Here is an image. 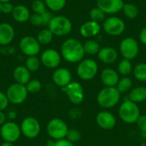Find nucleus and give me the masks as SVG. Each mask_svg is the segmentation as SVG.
<instances>
[{"label": "nucleus", "instance_id": "09e8293b", "mask_svg": "<svg viewBox=\"0 0 146 146\" xmlns=\"http://www.w3.org/2000/svg\"><path fill=\"white\" fill-rule=\"evenodd\" d=\"M1 5H2V3H0V13H1Z\"/></svg>", "mask_w": 146, "mask_h": 146}, {"label": "nucleus", "instance_id": "f257e3e1", "mask_svg": "<svg viewBox=\"0 0 146 146\" xmlns=\"http://www.w3.org/2000/svg\"><path fill=\"white\" fill-rule=\"evenodd\" d=\"M83 44L76 38L66 39L61 46L62 57L70 63H79L85 57Z\"/></svg>", "mask_w": 146, "mask_h": 146}, {"label": "nucleus", "instance_id": "f704fd0d", "mask_svg": "<svg viewBox=\"0 0 146 146\" xmlns=\"http://www.w3.org/2000/svg\"><path fill=\"white\" fill-rule=\"evenodd\" d=\"M32 9L35 14H43L46 10V4L42 0H34L32 3Z\"/></svg>", "mask_w": 146, "mask_h": 146}, {"label": "nucleus", "instance_id": "72a5a7b5", "mask_svg": "<svg viewBox=\"0 0 146 146\" xmlns=\"http://www.w3.org/2000/svg\"><path fill=\"white\" fill-rule=\"evenodd\" d=\"M26 88L28 93L31 94H35L38 93V92H40L41 88H42V84L38 80L33 79V80H30L28 81V83L26 85Z\"/></svg>", "mask_w": 146, "mask_h": 146}, {"label": "nucleus", "instance_id": "0eeeda50", "mask_svg": "<svg viewBox=\"0 0 146 146\" xmlns=\"http://www.w3.org/2000/svg\"><path fill=\"white\" fill-rule=\"evenodd\" d=\"M63 92L66 94L68 101L74 104H80L85 99V91L80 83L77 81H71L67 86L62 88Z\"/></svg>", "mask_w": 146, "mask_h": 146}, {"label": "nucleus", "instance_id": "37998d69", "mask_svg": "<svg viewBox=\"0 0 146 146\" xmlns=\"http://www.w3.org/2000/svg\"><path fill=\"white\" fill-rule=\"evenodd\" d=\"M139 40L142 44L146 45V27H144L139 33Z\"/></svg>", "mask_w": 146, "mask_h": 146}, {"label": "nucleus", "instance_id": "b1692460", "mask_svg": "<svg viewBox=\"0 0 146 146\" xmlns=\"http://www.w3.org/2000/svg\"><path fill=\"white\" fill-rule=\"evenodd\" d=\"M130 101L139 104L146 101V86H136L128 92V98Z\"/></svg>", "mask_w": 146, "mask_h": 146}, {"label": "nucleus", "instance_id": "6ab92c4d", "mask_svg": "<svg viewBox=\"0 0 146 146\" xmlns=\"http://www.w3.org/2000/svg\"><path fill=\"white\" fill-rule=\"evenodd\" d=\"M98 57L103 63L110 65L116 62L118 58V52L115 48L106 46L100 49L98 53Z\"/></svg>", "mask_w": 146, "mask_h": 146}, {"label": "nucleus", "instance_id": "4468645a", "mask_svg": "<svg viewBox=\"0 0 146 146\" xmlns=\"http://www.w3.org/2000/svg\"><path fill=\"white\" fill-rule=\"evenodd\" d=\"M95 121L98 127L104 130H112L117 123L115 115L106 110L98 112L96 115Z\"/></svg>", "mask_w": 146, "mask_h": 146}, {"label": "nucleus", "instance_id": "2f4dec72", "mask_svg": "<svg viewBox=\"0 0 146 146\" xmlns=\"http://www.w3.org/2000/svg\"><path fill=\"white\" fill-rule=\"evenodd\" d=\"M105 15L106 14L98 7L92 9L90 10V13H89V16H90L91 21H96L98 23L100 21H103L105 19Z\"/></svg>", "mask_w": 146, "mask_h": 146}, {"label": "nucleus", "instance_id": "473e14b6", "mask_svg": "<svg viewBox=\"0 0 146 146\" xmlns=\"http://www.w3.org/2000/svg\"><path fill=\"white\" fill-rule=\"evenodd\" d=\"M44 3L50 10L60 11L64 8L66 0H44Z\"/></svg>", "mask_w": 146, "mask_h": 146}, {"label": "nucleus", "instance_id": "5701e85b", "mask_svg": "<svg viewBox=\"0 0 146 146\" xmlns=\"http://www.w3.org/2000/svg\"><path fill=\"white\" fill-rule=\"evenodd\" d=\"M11 14H12V17L14 18V20L20 23H23V22L29 21L30 15H31L29 9L25 5H22V4L15 6Z\"/></svg>", "mask_w": 146, "mask_h": 146}, {"label": "nucleus", "instance_id": "2eb2a0df", "mask_svg": "<svg viewBox=\"0 0 146 146\" xmlns=\"http://www.w3.org/2000/svg\"><path fill=\"white\" fill-rule=\"evenodd\" d=\"M62 56L54 49H47L42 52L40 62L47 68H57L61 63Z\"/></svg>", "mask_w": 146, "mask_h": 146}, {"label": "nucleus", "instance_id": "c85d7f7f", "mask_svg": "<svg viewBox=\"0 0 146 146\" xmlns=\"http://www.w3.org/2000/svg\"><path fill=\"white\" fill-rule=\"evenodd\" d=\"M53 33L49 28L42 29L37 35V40L40 44H49L53 39Z\"/></svg>", "mask_w": 146, "mask_h": 146}, {"label": "nucleus", "instance_id": "49530a36", "mask_svg": "<svg viewBox=\"0 0 146 146\" xmlns=\"http://www.w3.org/2000/svg\"><path fill=\"white\" fill-rule=\"evenodd\" d=\"M0 146H14V143H10V142H7V141H3Z\"/></svg>", "mask_w": 146, "mask_h": 146}, {"label": "nucleus", "instance_id": "aec40b11", "mask_svg": "<svg viewBox=\"0 0 146 146\" xmlns=\"http://www.w3.org/2000/svg\"><path fill=\"white\" fill-rule=\"evenodd\" d=\"M100 30H101V27L99 23L90 20L81 25L80 28V33L81 36H83L84 38H89L98 35L100 33Z\"/></svg>", "mask_w": 146, "mask_h": 146}, {"label": "nucleus", "instance_id": "393cba45", "mask_svg": "<svg viewBox=\"0 0 146 146\" xmlns=\"http://www.w3.org/2000/svg\"><path fill=\"white\" fill-rule=\"evenodd\" d=\"M83 48L85 54L89 56H93L98 53L100 50V44L98 42L93 39H88L83 44Z\"/></svg>", "mask_w": 146, "mask_h": 146}, {"label": "nucleus", "instance_id": "1a4fd4ad", "mask_svg": "<svg viewBox=\"0 0 146 146\" xmlns=\"http://www.w3.org/2000/svg\"><path fill=\"white\" fill-rule=\"evenodd\" d=\"M21 134L29 139H33L38 136L41 130V126L38 119L33 116H27L24 118L21 123Z\"/></svg>", "mask_w": 146, "mask_h": 146}, {"label": "nucleus", "instance_id": "a211bd4d", "mask_svg": "<svg viewBox=\"0 0 146 146\" xmlns=\"http://www.w3.org/2000/svg\"><path fill=\"white\" fill-rule=\"evenodd\" d=\"M100 80L104 86L115 87L120 80L119 73L113 68H106L101 72Z\"/></svg>", "mask_w": 146, "mask_h": 146}, {"label": "nucleus", "instance_id": "f3484780", "mask_svg": "<svg viewBox=\"0 0 146 146\" xmlns=\"http://www.w3.org/2000/svg\"><path fill=\"white\" fill-rule=\"evenodd\" d=\"M123 5V0H97V7L108 15L116 14L122 10Z\"/></svg>", "mask_w": 146, "mask_h": 146}, {"label": "nucleus", "instance_id": "9d476101", "mask_svg": "<svg viewBox=\"0 0 146 146\" xmlns=\"http://www.w3.org/2000/svg\"><path fill=\"white\" fill-rule=\"evenodd\" d=\"M21 135L20 126L13 121H6L0 127V136L3 141L15 143Z\"/></svg>", "mask_w": 146, "mask_h": 146}, {"label": "nucleus", "instance_id": "c9c22d12", "mask_svg": "<svg viewBox=\"0 0 146 146\" xmlns=\"http://www.w3.org/2000/svg\"><path fill=\"white\" fill-rule=\"evenodd\" d=\"M66 139H67L68 141H70V142L75 144V143L79 142V141L80 140V139H81L80 132L79 130L74 129V128H73V129H69L68 132V134H67Z\"/></svg>", "mask_w": 146, "mask_h": 146}, {"label": "nucleus", "instance_id": "de8ad7c7", "mask_svg": "<svg viewBox=\"0 0 146 146\" xmlns=\"http://www.w3.org/2000/svg\"><path fill=\"white\" fill-rule=\"evenodd\" d=\"M11 0H0V3H9V2H10Z\"/></svg>", "mask_w": 146, "mask_h": 146}, {"label": "nucleus", "instance_id": "20e7f679", "mask_svg": "<svg viewBox=\"0 0 146 146\" xmlns=\"http://www.w3.org/2000/svg\"><path fill=\"white\" fill-rule=\"evenodd\" d=\"M68 127L67 123L60 118L51 119L46 126V131L49 137L53 140H60L66 139Z\"/></svg>", "mask_w": 146, "mask_h": 146}, {"label": "nucleus", "instance_id": "412c9836", "mask_svg": "<svg viewBox=\"0 0 146 146\" xmlns=\"http://www.w3.org/2000/svg\"><path fill=\"white\" fill-rule=\"evenodd\" d=\"M15 38L14 27L6 22L0 24V45L10 44Z\"/></svg>", "mask_w": 146, "mask_h": 146}, {"label": "nucleus", "instance_id": "c03bdc74", "mask_svg": "<svg viewBox=\"0 0 146 146\" xmlns=\"http://www.w3.org/2000/svg\"><path fill=\"white\" fill-rule=\"evenodd\" d=\"M6 122V115L3 111L0 110V127Z\"/></svg>", "mask_w": 146, "mask_h": 146}, {"label": "nucleus", "instance_id": "9b49d317", "mask_svg": "<svg viewBox=\"0 0 146 146\" xmlns=\"http://www.w3.org/2000/svg\"><path fill=\"white\" fill-rule=\"evenodd\" d=\"M120 52L124 59L131 61L136 58L139 52V47L137 40L131 37H127L122 39L120 44Z\"/></svg>", "mask_w": 146, "mask_h": 146}, {"label": "nucleus", "instance_id": "bb28decb", "mask_svg": "<svg viewBox=\"0 0 146 146\" xmlns=\"http://www.w3.org/2000/svg\"><path fill=\"white\" fill-rule=\"evenodd\" d=\"M133 70V64L130 60L127 59H122L117 66V72L119 74H121L123 76H127L129 75Z\"/></svg>", "mask_w": 146, "mask_h": 146}, {"label": "nucleus", "instance_id": "8fccbe9b", "mask_svg": "<svg viewBox=\"0 0 146 146\" xmlns=\"http://www.w3.org/2000/svg\"><path fill=\"white\" fill-rule=\"evenodd\" d=\"M44 146H46V145H44Z\"/></svg>", "mask_w": 146, "mask_h": 146}, {"label": "nucleus", "instance_id": "dca6fc26", "mask_svg": "<svg viewBox=\"0 0 146 146\" xmlns=\"http://www.w3.org/2000/svg\"><path fill=\"white\" fill-rule=\"evenodd\" d=\"M52 80L56 86L63 88L72 81V74L66 68H56L52 74Z\"/></svg>", "mask_w": 146, "mask_h": 146}, {"label": "nucleus", "instance_id": "7c9ffc66", "mask_svg": "<svg viewBox=\"0 0 146 146\" xmlns=\"http://www.w3.org/2000/svg\"><path fill=\"white\" fill-rule=\"evenodd\" d=\"M40 66V60L37 56H28L25 62V67L30 72H36Z\"/></svg>", "mask_w": 146, "mask_h": 146}, {"label": "nucleus", "instance_id": "c756f323", "mask_svg": "<svg viewBox=\"0 0 146 146\" xmlns=\"http://www.w3.org/2000/svg\"><path fill=\"white\" fill-rule=\"evenodd\" d=\"M123 14L128 19H134L139 15V8L133 3H124L123 8Z\"/></svg>", "mask_w": 146, "mask_h": 146}, {"label": "nucleus", "instance_id": "e433bc0d", "mask_svg": "<svg viewBox=\"0 0 146 146\" xmlns=\"http://www.w3.org/2000/svg\"><path fill=\"white\" fill-rule=\"evenodd\" d=\"M46 146H76L75 144L68 141L67 139H60V140H53L50 139L47 143Z\"/></svg>", "mask_w": 146, "mask_h": 146}, {"label": "nucleus", "instance_id": "cd10ccee", "mask_svg": "<svg viewBox=\"0 0 146 146\" xmlns=\"http://www.w3.org/2000/svg\"><path fill=\"white\" fill-rule=\"evenodd\" d=\"M134 78L140 82H146V63L139 62L138 63L133 70Z\"/></svg>", "mask_w": 146, "mask_h": 146}, {"label": "nucleus", "instance_id": "f8f14e48", "mask_svg": "<svg viewBox=\"0 0 146 146\" xmlns=\"http://www.w3.org/2000/svg\"><path fill=\"white\" fill-rule=\"evenodd\" d=\"M103 28L104 32L110 36H119L122 34L126 29V25L123 20L116 16L107 18L104 21Z\"/></svg>", "mask_w": 146, "mask_h": 146}, {"label": "nucleus", "instance_id": "4be33fe9", "mask_svg": "<svg viewBox=\"0 0 146 146\" xmlns=\"http://www.w3.org/2000/svg\"><path fill=\"white\" fill-rule=\"evenodd\" d=\"M13 77L15 83L26 86L31 80V72L25 66H18L13 71Z\"/></svg>", "mask_w": 146, "mask_h": 146}, {"label": "nucleus", "instance_id": "a878e982", "mask_svg": "<svg viewBox=\"0 0 146 146\" xmlns=\"http://www.w3.org/2000/svg\"><path fill=\"white\" fill-rule=\"evenodd\" d=\"M115 87L121 94L129 92L133 89V80L127 76H123L122 78H120Z\"/></svg>", "mask_w": 146, "mask_h": 146}, {"label": "nucleus", "instance_id": "ddd939ff", "mask_svg": "<svg viewBox=\"0 0 146 146\" xmlns=\"http://www.w3.org/2000/svg\"><path fill=\"white\" fill-rule=\"evenodd\" d=\"M21 52L27 56H36L40 51V44L32 36H25L19 42Z\"/></svg>", "mask_w": 146, "mask_h": 146}, {"label": "nucleus", "instance_id": "7ed1b4c3", "mask_svg": "<svg viewBox=\"0 0 146 146\" xmlns=\"http://www.w3.org/2000/svg\"><path fill=\"white\" fill-rule=\"evenodd\" d=\"M118 114L120 119L127 124L136 123L139 116L141 115L139 106L130 101L128 98L125 99L119 106Z\"/></svg>", "mask_w": 146, "mask_h": 146}, {"label": "nucleus", "instance_id": "58836bf2", "mask_svg": "<svg viewBox=\"0 0 146 146\" xmlns=\"http://www.w3.org/2000/svg\"><path fill=\"white\" fill-rule=\"evenodd\" d=\"M68 117L72 120H79L82 116V111L79 108H72L68 111Z\"/></svg>", "mask_w": 146, "mask_h": 146}, {"label": "nucleus", "instance_id": "423d86ee", "mask_svg": "<svg viewBox=\"0 0 146 146\" xmlns=\"http://www.w3.org/2000/svg\"><path fill=\"white\" fill-rule=\"evenodd\" d=\"M76 72L79 78L82 80H92L98 74V65L97 62L93 59H83L79 62Z\"/></svg>", "mask_w": 146, "mask_h": 146}, {"label": "nucleus", "instance_id": "4c0bfd02", "mask_svg": "<svg viewBox=\"0 0 146 146\" xmlns=\"http://www.w3.org/2000/svg\"><path fill=\"white\" fill-rule=\"evenodd\" d=\"M29 21L34 26H44V21L41 14H33L30 15Z\"/></svg>", "mask_w": 146, "mask_h": 146}, {"label": "nucleus", "instance_id": "6e6552de", "mask_svg": "<svg viewBox=\"0 0 146 146\" xmlns=\"http://www.w3.org/2000/svg\"><path fill=\"white\" fill-rule=\"evenodd\" d=\"M6 96L10 104L18 105L23 104L26 101L28 96V92L27 91L26 86L14 83L8 87L6 91Z\"/></svg>", "mask_w": 146, "mask_h": 146}, {"label": "nucleus", "instance_id": "f03ea898", "mask_svg": "<svg viewBox=\"0 0 146 146\" xmlns=\"http://www.w3.org/2000/svg\"><path fill=\"white\" fill-rule=\"evenodd\" d=\"M121 100V93L116 87L104 86L102 88L97 95L98 104L104 109L109 110L115 107Z\"/></svg>", "mask_w": 146, "mask_h": 146}, {"label": "nucleus", "instance_id": "39448f33", "mask_svg": "<svg viewBox=\"0 0 146 146\" xmlns=\"http://www.w3.org/2000/svg\"><path fill=\"white\" fill-rule=\"evenodd\" d=\"M48 27L53 35L62 37L68 35L71 32L72 22L66 16L56 15L52 17Z\"/></svg>", "mask_w": 146, "mask_h": 146}, {"label": "nucleus", "instance_id": "a18cd8bd", "mask_svg": "<svg viewBox=\"0 0 146 146\" xmlns=\"http://www.w3.org/2000/svg\"><path fill=\"white\" fill-rule=\"evenodd\" d=\"M7 116H8V118H9L10 121H13V120H15V119L16 118L17 115H16V113H15V111H9Z\"/></svg>", "mask_w": 146, "mask_h": 146}, {"label": "nucleus", "instance_id": "79ce46f5", "mask_svg": "<svg viewBox=\"0 0 146 146\" xmlns=\"http://www.w3.org/2000/svg\"><path fill=\"white\" fill-rule=\"evenodd\" d=\"M14 9L13 4L9 2V3H3L1 5V12L4 14H11Z\"/></svg>", "mask_w": 146, "mask_h": 146}, {"label": "nucleus", "instance_id": "a19ab883", "mask_svg": "<svg viewBox=\"0 0 146 146\" xmlns=\"http://www.w3.org/2000/svg\"><path fill=\"white\" fill-rule=\"evenodd\" d=\"M137 127L138 128L144 133H146V115H140L139 118L138 119L137 122Z\"/></svg>", "mask_w": 146, "mask_h": 146}, {"label": "nucleus", "instance_id": "ea45409f", "mask_svg": "<svg viewBox=\"0 0 146 146\" xmlns=\"http://www.w3.org/2000/svg\"><path fill=\"white\" fill-rule=\"evenodd\" d=\"M9 99L6 96V93L0 92V110L3 111L4 110H6L9 106Z\"/></svg>", "mask_w": 146, "mask_h": 146}]
</instances>
